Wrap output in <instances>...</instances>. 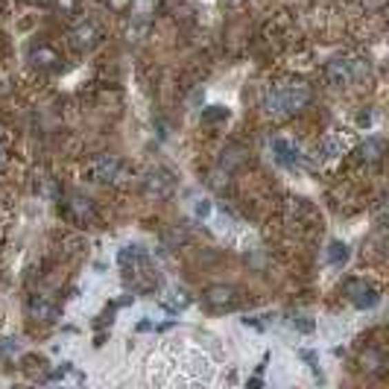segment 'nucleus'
Here are the masks:
<instances>
[{"mask_svg": "<svg viewBox=\"0 0 389 389\" xmlns=\"http://www.w3.org/2000/svg\"><path fill=\"white\" fill-rule=\"evenodd\" d=\"M310 103V85L305 82H275L261 94V108L270 117H287L301 112Z\"/></svg>", "mask_w": 389, "mask_h": 389, "instance_id": "obj_1", "label": "nucleus"}, {"mask_svg": "<svg viewBox=\"0 0 389 389\" xmlns=\"http://www.w3.org/2000/svg\"><path fill=\"white\" fill-rule=\"evenodd\" d=\"M369 68H363L357 59H331L325 65V82L331 88H346L348 82H355L357 77H363Z\"/></svg>", "mask_w": 389, "mask_h": 389, "instance_id": "obj_2", "label": "nucleus"}, {"mask_svg": "<svg viewBox=\"0 0 389 389\" xmlns=\"http://www.w3.org/2000/svg\"><path fill=\"white\" fill-rule=\"evenodd\" d=\"M117 173H120V158L108 155V152L94 155L82 170V176L88 181H112V179H117Z\"/></svg>", "mask_w": 389, "mask_h": 389, "instance_id": "obj_3", "label": "nucleus"}, {"mask_svg": "<svg viewBox=\"0 0 389 389\" xmlns=\"http://www.w3.org/2000/svg\"><path fill=\"white\" fill-rule=\"evenodd\" d=\"M143 190H147V197H152V199H167V197H173V190H176V179L170 170L155 167V170H150V176L143 179Z\"/></svg>", "mask_w": 389, "mask_h": 389, "instance_id": "obj_4", "label": "nucleus"}, {"mask_svg": "<svg viewBox=\"0 0 389 389\" xmlns=\"http://www.w3.org/2000/svg\"><path fill=\"white\" fill-rule=\"evenodd\" d=\"M237 301H240V296H237V287H232V284H214V287H208V290H205V305H208V308H214V310L235 308Z\"/></svg>", "mask_w": 389, "mask_h": 389, "instance_id": "obj_5", "label": "nucleus"}, {"mask_svg": "<svg viewBox=\"0 0 389 389\" xmlns=\"http://www.w3.org/2000/svg\"><path fill=\"white\" fill-rule=\"evenodd\" d=\"M346 296L355 301V308H372V305H378V290L369 287L366 281H360V278H351V281H346Z\"/></svg>", "mask_w": 389, "mask_h": 389, "instance_id": "obj_6", "label": "nucleus"}, {"mask_svg": "<svg viewBox=\"0 0 389 389\" xmlns=\"http://www.w3.org/2000/svg\"><path fill=\"white\" fill-rule=\"evenodd\" d=\"M27 313L32 316L35 322H56L59 319V308L53 305V301H47L44 296H30Z\"/></svg>", "mask_w": 389, "mask_h": 389, "instance_id": "obj_7", "label": "nucleus"}, {"mask_svg": "<svg viewBox=\"0 0 389 389\" xmlns=\"http://www.w3.org/2000/svg\"><path fill=\"white\" fill-rule=\"evenodd\" d=\"M348 150V141L339 135V132H328V135L316 143V155L319 158H337V155H343Z\"/></svg>", "mask_w": 389, "mask_h": 389, "instance_id": "obj_8", "label": "nucleus"}, {"mask_svg": "<svg viewBox=\"0 0 389 389\" xmlns=\"http://www.w3.org/2000/svg\"><path fill=\"white\" fill-rule=\"evenodd\" d=\"M272 150H275V155H278V161H281V164H287V167L301 164V155H299V150H296L290 141L275 138V141H272Z\"/></svg>", "mask_w": 389, "mask_h": 389, "instance_id": "obj_9", "label": "nucleus"}, {"mask_svg": "<svg viewBox=\"0 0 389 389\" xmlns=\"http://www.w3.org/2000/svg\"><path fill=\"white\" fill-rule=\"evenodd\" d=\"M97 39H100V30H97L91 21L79 23V27L74 30V44L79 47V50H88V47H94V44H97Z\"/></svg>", "mask_w": 389, "mask_h": 389, "instance_id": "obj_10", "label": "nucleus"}, {"mask_svg": "<svg viewBox=\"0 0 389 389\" xmlns=\"http://www.w3.org/2000/svg\"><path fill=\"white\" fill-rule=\"evenodd\" d=\"M30 59H32V65H39V68H56L59 53L53 50V47H35V50L30 53Z\"/></svg>", "mask_w": 389, "mask_h": 389, "instance_id": "obj_11", "label": "nucleus"}, {"mask_svg": "<svg viewBox=\"0 0 389 389\" xmlns=\"http://www.w3.org/2000/svg\"><path fill=\"white\" fill-rule=\"evenodd\" d=\"M381 155H383V141H381V138H369V141L357 150L360 161H378Z\"/></svg>", "mask_w": 389, "mask_h": 389, "instance_id": "obj_12", "label": "nucleus"}, {"mask_svg": "<svg viewBox=\"0 0 389 389\" xmlns=\"http://www.w3.org/2000/svg\"><path fill=\"white\" fill-rule=\"evenodd\" d=\"M70 208H74L77 220H94V205H91V199L74 197V199H70Z\"/></svg>", "mask_w": 389, "mask_h": 389, "instance_id": "obj_13", "label": "nucleus"}, {"mask_svg": "<svg viewBox=\"0 0 389 389\" xmlns=\"http://www.w3.org/2000/svg\"><path fill=\"white\" fill-rule=\"evenodd\" d=\"M328 261H331L334 266H343L346 261H348V246L346 243H331V246H328Z\"/></svg>", "mask_w": 389, "mask_h": 389, "instance_id": "obj_14", "label": "nucleus"}, {"mask_svg": "<svg viewBox=\"0 0 389 389\" xmlns=\"http://www.w3.org/2000/svg\"><path fill=\"white\" fill-rule=\"evenodd\" d=\"M243 161V150L240 147H232V150H226L223 152V158H220V170H226V173H228V170H232L235 164H240Z\"/></svg>", "mask_w": 389, "mask_h": 389, "instance_id": "obj_15", "label": "nucleus"}, {"mask_svg": "<svg viewBox=\"0 0 389 389\" xmlns=\"http://www.w3.org/2000/svg\"><path fill=\"white\" fill-rule=\"evenodd\" d=\"M226 117H228V108L211 106L208 112H202V123H217V120H226Z\"/></svg>", "mask_w": 389, "mask_h": 389, "instance_id": "obj_16", "label": "nucleus"}, {"mask_svg": "<svg viewBox=\"0 0 389 389\" xmlns=\"http://www.w3.org/2000/svg\"><path fill=\"white\" fill-rule=\"evenodd\" d=\"M108 3H112V6H114V9H123V6H126V3H129V0H108Z\"/></svg>", "mask_w": 389, "mask_h": 389, "instance_id": "obj_17", "label": "nucleus"}, {"mask_svg": "<svg viewBox=\"0 0 389 389\" xmlns=\"http://www.w3.org/2000/svg\"><path fill=\"white\" fill-rule=\"evenodd\" d=\"M3 167H6V150L0 147V170H3Z\"/></svg>", "mask_w": 389, "mask_h": 389, "instance_id": "obj_18", "label": "nucleus"}]
</instances>
